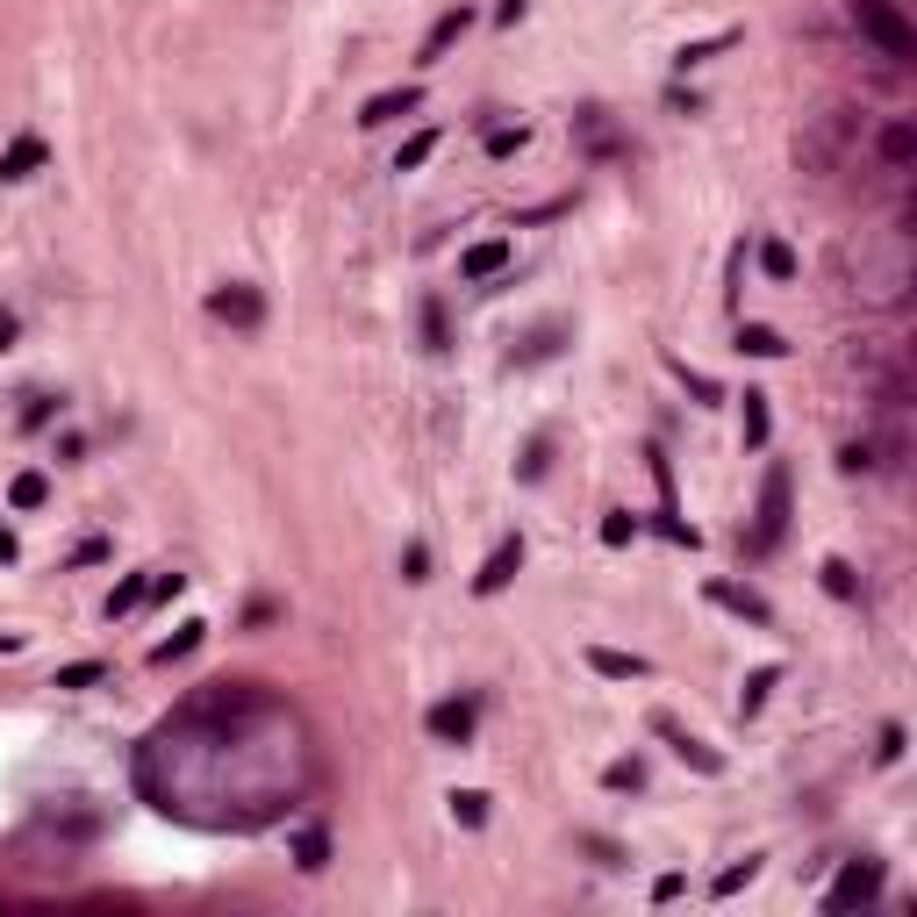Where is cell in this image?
Listing matches in <instances>:
<instances>
[{"label": "cell", "mask_w": 917, "mask_h": 917, "mask_svg": "<svg viewBox=\"0 0 917 917\" xmlns=\"http://www.w3.org/2000/svg\"><path fill=\"white\" fill-rule=\"evenodd\" d=\"M416 108H423L416 86H395V94H373V101L359 108V122H366V129H380V122H402V115H416Z\"/></svg>", "instance_id": "11"}, {"label": "cell", "mask_w": 917, "mask_h": 917, "mask_svg": "<svg viewBox=\"0 0 917 917\" xmlns=\"http://www.w3.org/2000/svg\"><path fill=\"white\" fill-rule=\"evenodd\" d=\"M860 144V108H824L803 137H796V165L803 172H839Z\"/></svg>", "instance_id": "2"}, {"label": "cell", "mask_w": 917, "mask_h": 917, "mask_svg": "<svg viewBox=\"0 0 917 917\" xmlns=\"http://www.w3.org/2000/svg\"><path fill=\"white\" fill-rule=\"evenodd\" d=\"M760 266H767V280H796V251L781 244V237H767V244H760Z\"/></svg>", "instance_id": "19"}, {"label": "cell", "mask_w": 917, "mask_h": 917, "mask_svg": "<svg viewBox=\"0 0 917 917\" xmlns=\"http://www.w3.org/2000/svg\"><path fill=\"white\" fill-rule=\"evenodd\" d=\"M509 266V237H480V244H466V258H459V280H495Z\"/></svg>", "instance_id": "8"}, {"label": "cell", "mask_w": 917, "mask_h": 917, "mask_svg": "<svg viewBox=\"0 0 917 917\" xmlns=\"http://www.w3.org/2000/svg\"><path fill=\"white\" fill-rule=\"evenodd\" d=\"M144 595H151V581H144V574H129V581H122V588L108 595V617H122V609H137Z\"/></svg>", "instance_id": "23"}, {"label": "cell", "mask_w": 917, "mask_h": 917, "mask_svg": "<svg viewBox=\"0 0 917 917\" xmlns=\"http://www.w3.org/2000/svg\"><path fill=\"white\" fill-rule=\"evenodd\" d=\"M774 681H781V674H774V667H760V674L746 681V695H738V717H753V710L767 703V688H774Z\"/></svg>", "instance_id": "22"}, {"label": "cell", "mask_w": 917, "mask_h": 917, "mask_svg": "<svg viewBox=\"0 0 917 917\" xmlns=\"http://www.w3.org/2000/svg\"><path fill=\"white\" fill-rule=\"evenodd\" d=\"M781 531H789V473H767V488H760V531H753V552H774Z\"/></svg>", "instance_id": "4"}, {"label": "cell", "mask_w": 917, "mask_h": 917, "mask_svg": "<svg viewBox=\"0 0 917 917\" xmlns=\"http://www.w3.org/2000/svg\"><path fill=\"white\" fill-rule=\"evenodd\" d=\"M882 158H889L896 172L917 158V129H910V122H889V129H882Z\"/></svg>", "instance_id": "15"}, {"label": "cell", "mask_w": 917, "mask_h": 917, "mask_svg": "<svg viewBox=\"0 0 917 917\" xmlns=\"http://www.w3.org/2000/svg\"><path fill=\"white\" fill-rule=\"evenodd\" d=\"M0 652H15V638H0Z\"/></svg>", "instance_id": "40"}, {"label": "cell", "mask_w": 917, "mask_h": 917, "mask_svg": "<svg viewBox=\"0 0 917 917\" xmlns=\"http://www.w3.org/2000/svg\"><path fill=\"white\" fill-rule=\"evenodd\" d=\"M681 380H688V395H695V402H717V380H703V373H688V366H681Z\"/></svg>", "instance_id": "37"}, {"label": "cell", "mask_w": 917, "mask_h": 917, "mask_svg": "<svg viewBox=\"0 0 917 917\" xmlns=\"http://www.w3.org/2000/svg\"><path fill=\"white\" fill-rule=\"evenodd\" d=\"M452 817H459V824H488V796H473V789L452 796Z\"/></svg>", "instance_id": "29"}, {"label": "cell", "mask_w": 917, "mask_h": 917, "mask_svg": "<svg viewBox=\"0 0 917 917\" xmlns=\"http://www.w3.org/2000/svg\"><path fill=\"white\" fill-rule=\"evenodd\" d=\"M423 574H430V552L409 545V552H402V581H423Z\"/></svg>", "instance_id": "35"}, {"label": "cell", "mask_w": 917, "mask_h": 917, "mask_svg": "<svg viewBox=\"0 0 917 917\" xmlns=\"http://www.w3.org/2000/svg\"><path fill=\"white\" fill-rule=\"evenodd\" d=\"M473 724H480V703H473V695H459V703H438V710H430V738H445V746H466Z\"/></svg>", "instance_id": "7"}, {"label": "cell", "mask_w": 917, "mask_h": 917, "mask_svg": "<svg viewBox=\"0 0 917 917\" xmlns=\"http://www.w3.org/2000/svg\"><path fill=\"white\" fill-rule=\"evenodd\" d=\"M631 538H638L631 516H602V545H631Z\"/></svg>", "instance_id": "31"}, {"label": "cell", "mask_w": 917, "mask_h": 917, "mask_svg": "<svg viewBox=\"0 0 917 917\" xmlns=\"http://www.w3.org/2000/svg\"><path fill=\"white\" fill-rule=\"evenodd\" d=\"M760 875V860H746V867H724V875H717V896H731V889H746Z\"/></svg>", "instance_id": "32"}, {"label": "cell", "mask_w": 917, "mask_h": 917, "mask_svg": "<svg viewBox=\"0 0 917 917\" xmlns=\"http://www.w3.org/2000/svg\"><path fill=\"white\" fill-rule=\"evenodd\" d=\"M724 43H731V29H724V36H710V43H688V51H681V65H703V58H717Z\"/></svg>", "instance_id": "33"}, {"label": "cell", "mask_w": 917, "mask_h": 917, "mask_svg": "<svg viewBox=\"0 0 917 917\" xmlns=\"http://www.w3.org/2000/svg\"><path fill=\"white\" fill-rule=\"evenodd\" d=\"M824 588H832V595H846V602L860 595V581H853V566H846V559H824Z\"/></svg>", "instance_id": "26"}, {"label": "cell", "mask_w": 917, "mask_h": 917, "mask_svg": "<svg viewBox=\"0 0 917 917\" xmlns=\"http://www.w3.org/2000/svg\"><path fill=\"white\" fill-rule=\"evenodd\" d=\"M208 316H223L237 330H258V323H266V301H258V287H215L208 294Z\"/></svg>", "instance_id": "5"}, {"label": "cell", "mask_w": 917, "mask_h": 917, "mask_svg": "<svg viewBox=\"0 0 917 917\" xmlns=\"http://www.w3.org/2000/svg\"><path fill=\"white\" fill-rule=\"evenodd\" d=\"M516 144H523V129H502V122H495V129H488V151H495V158H509V151H516Z\"/></svg>", "instance_id": "34"}, {"label": "cell", "mask_w": 917, "mask_h": 917, "mask_svg": "<svg viewBox=\"0 0 917 917\" xmlns=\"http://www.w3.org/2000/svg\"><path fill=\"white\" fill-rule=\"evenodd\" d=\"M22 423H29V430H43V423H51V395H29V409H22Z\"/></svg>", "instance_id": "36"}, {"label": "cell", "mask_w": 917, "mask_h": 917, "mask_svg": "<svg viewBox=\"0 0 917 917\" xmlns=\"http://www.w3.org/2000/svg\"><path fill=\"white\" fill-rule=\"evenodd\" d=\"M738 352H753V359H781V352H789V344H781L767 323H746V330H738Z\"/></svg>", "instance_id": "18"}, {"label": "cell", "mask_w": 917, "mask_h": 917, "mask_svg": "<svg viewBox=\"0 0 917 917\" xmlns=\"http://www.w3.org/2000/svg\"><path fill=\"white\" fill-rule=\"evenodd\" d=\"M516 566H523V545H516V538H502V545L488 552V566H480V574H473V588H480V595H502Z\"/></svg>", "instance_id": "10"}, {"label": "cell", "mask_w": 917, "mask_h": 917, "mask_svg": "<svg viewBox=\"0 0 917 917\" xmlns=\"http://www.w3.org/2000/svg\"><path fill=\"white\" fill-rule=\"evenodd\" d=\"M430 151H438V129H416V137L402 144V158H395V172H416V165H423Z\"/></svg>", "instance_id": "21"}, {"label": "cell", "mask_w": 917, "mask_h": 917, "mask_svg": "<svg viewBox=\"0 0 917 917\" xmlns=\"http://www.w3.org/2000/svg\"><path fill=\"white\" fill-rule=\"evenodd\" d=\"M588 667L609 674V681H638V674H645L638 652H617V645H588Z\"/></svg>", "instance_id": "12"}, {"label": "cell", "mask_w": 917, "mask_h": 917, "mask_svg": "<svg viewBox=\"0 0 917 917\" xmlns=\"http://www.w3.org/2000/svg\"><path fill=\"white\" fill-rule=\"evenodd\" d=\"M294 860L309 867V875H323V867H330V839H323V832H301V839H294Z\"/></svg>", "instance_id": "20"}, {"label": "cell", "mask_w": 917, "mask_h": 917, "mask_svg": "<svg viewBox=\"0 0 917 917\" xmlns=\"http://www.w3.org/2000/svg\"><path fill=\"white\" fill-rule=\"evenodd\" d=\"M602 781H609V789H645V767H638V760H617Z\"/></svg>", "instance_id": "30"}, {"label": "cell", "mask_w": 917, "mask_h": 917, "mask_svg": "<svg viewBox=\"0 0 917 917\" xmlns=\"http://www.w3.org/2000/svg\"><path fill=\"white\" fill-rule=\"evenodd\" d=\"M710 602L738 609V617H746V624H767V602H760V595H746V588H724V581H717V588H710Z\"/></svg>", "instance_id": "17"}, {"label": "cell", "mask_w": 917, "mask_h": 917, "mask_svg": "<svg viewBox=\"0 0 917 917\" xmlns=\"http://www.w3.org/2000/svg\"><path fill=\"white\" fill-rule=\"evenodd\" d=\"M101 674H108L101 660H72V667H58V688H94Z\"/></svg>", "instance_id": "24"}, {"label": "cell", "mask_w": 917, "mask_h": 917, "mask_svg": "<svg viewBox=\"0 0 917 917\" xmlns=\"http://www.w3.org/2000/svg\"><path fill=\"white\" fill-rule=\"evenodd\" d=\"M853 22H860V36L875 43L889 65H910V58H917V29L903 22L896 0H853Z\"/></svg>", "instance_id": "3"}, {"label": "cell", "mask_w": 917, "mask_h": 917, "mask_svg": "<svg viewBox=\"0 0 917 917\" xmlns=\"http://www.w3.org/2000/svg\"><path fill=\"white\" fill-rule=\"evenodd\" d=\"M43 495H51V480H43V473H15V509H36Z\"/></svg>", "instance_id": "27"}, {"label": "cell", "mask_w": 917, "mask_h": 917, "mask_svg": "<svg viewBox=\"0 0 917 917\" xmlns=\"http://www.w3.org/2000/svg\"><path fill=\"white\" fill-rule=\"evenodd\" d=\"M652 731H660V738H667V746H674V753H681L688 767H703V774H717V767H724V760H717V753L703 746V738H688V731H681V724H674L667 710H660V717H652Z\"/></svg>", "instance_id": "9"}, {"label": "cell", "mask_w": 917, "mask_h": 917, "mask_svg": "<svg viewBox=\"0 0 917 917\" xmlns=\"http://www.w3.org/2000/svg\"><path fill=\"white\" fill-rule=\"evenodd\" d=\"M423 344H430V352H445V309H438V301H423Z\"/></svg>", "instance_id": "28"}, {"label": "cell", "mask_w": 917, "mask_h": 917, "mask_svg": "<svg viewBox=\"0 0 917 917\" xmlns=\"http://www.w3.org/2000/svg\"><path fill=\"white\" fill-rule=\"evenodd\" d=\"M466 22H473V15H466V8H452V15H445L438 29H430V43H423V65H438V58L452 51V43L466 36Z\"/></svg>", "instance_id": "14"}, {"label": "cell", "mask_w": 917, "mask_h": 917, "mask_svg": "<svg viewBox=\"0 0 917 917\" xmlns=\"http://www.w3.org/2000/svg\"><path fill=\"white\" fill-rule=\"evenodd\" d=\"M0 344H15V316H0Z\"/></svg>", "instance_id": "39"}, {"label": "cell", "mask_w": 917, "mask_h": 917, "mask_svg": "<svg viewBox=\"0 0 917 917\" xmlns=\"http://www.w3.org/2000/svg\"><path fill=\"white\" fill-rule=\"evenodd\" d=\"M839 280H846V294L867 301V309H896V301L910 294V280H917V266H910V237L889 230V237H860V244H846V251H839Z\"/></svg>", "instance_id": "1"}, {"label": "cell", "mask_w": 917, "mask_h": 917, "mask_svg": "<svg viewBox=\"0 0 917 917\" xmlns=\"http://www.w3.org/2000/svg\"><path fill=\"white\" fill-rule=\"evenodd\" d=\"M201 631H208V624H180V631H172V638H165V645L151 652V667H172V660H187V652L201 645Z\"/></svg>", "instance_id": "16"}, {"label": "cell", "mask_w": 917, "mask_h": 917, "mask_svg": "<svg viewBox=\"0 0 917 917\" xmlns=\"http://www.w3.org/2000/svg\"><path fill=\"white\" fill-rule=\"evenodd\" d=\"M746 445H767V395H746Z\"/></svg>", "instance_id": "25"}, {"label": "cell", "mask_w": 917, "mask_h": 917, "mask_svg": "<svg viewBox=\"0 0 917 917\" xmlns=\"http://www.w3.org/2000/svg\"><path fill=\"white\" fill-rule=\"evenodd\" d=\"M8 559H15V538H8V531H0V566H8Z\"/></svg>", "instance_id": "38"}, {"label": "cell", "mask_w": 917, "mask_h": 917, "mask_svg": "<svg viewBox=\"0 0 917 917\" xmlns=\"http://www.w3.org/2000/svg\"><path fill=\"white\" fill-rule=\"evenodd\" d=\"M36 165H43V137H15L8 151H0V180H29Z\"/></svg>", "instance_id": "13"}, {"label": "cell", "mask_w": 917, "mask_h": 917, "mask_svg": "<svg viewBox=\"0 0 917 917\" xmlns=\"http://www.w3.org/2000/svg\"><path fill=\"white\" fill-rule=\"evenodd\" d=\"M875 896H882V867H875V860H853L846 875L832 882V896H824V903L846 910V903H875Z\"/></svg>", "instance_id": "6"}]
</instances>
